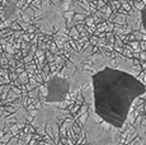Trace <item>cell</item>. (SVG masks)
<instances>
[{"mask_svg": "<svg viewBox=\"0 0 146 145\" xmlns=\"http://www.w3.org/2000/svg\"><path fill=\"white\" fill-rule=\"evenodd\" d=\"M71 89V82L62 75H52L46 84V102L58 103L66 99Z\"/></svg>", "mask_w": 146, "mask_h": 145, "instance_id": "obj_2", "label": "cell"}, {"mask_svg": "<svg viewBox=\"0 0 146 145\" xmlns=\"http://www.w3.org/2000/svg\"><path fill=\"white\" fill-rule=\"evenodd\" d=\"M141 23H142V27H144V29L146 32V9H144L141 12Z\"/></svg>", "mask_w": 146, "mask_h": 145, "instance_id": "obj_4", "label": "cell"}, {"mask_svg": "<svg viewBox=\"0 0 146 145\" xmlns=\"http://www.w3.org/2000/svg\"><path fill=\"white\" fill-rule=\"evenodd\" d=\"M32 145H42L41 143H35V144H32Z\"/></svg>", "mask_w": 146, "mask_h": 145, "instance_id": "obj_5", "label": "cell"}, {"mask_svg": "<svg viewBox=\"0 0 146 145\" xmlns=\"http://www.w3.org/2000/svg\"><path fill=\"white\" fill-rule=\"evenodd\" d=\"M94 111L114 129H122L133 102L146 93V85L135 75L103 68L92 76Z\"/></svg>", "mask_w": 146, "mask_h": 145, "instance_id": "obj_1", "label": "cell"}, {"mask_svg": "<svg viewBox=\"0 0 146 145\" xmlns=\"http://www.w3.org/2000/svg\"><path fill=\"white\" fill-rule=\"evenodd\" d=\"M65 24L64 17L56 8L46 5L41 10L40 17H38V26L43 31H52L56 28H61Z\"/></svg>", "mask_w": 146, "mask_h": 145, "instance_id": "obj_3", "label": "cell"}]
</instances>
